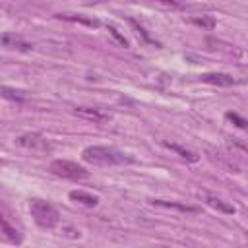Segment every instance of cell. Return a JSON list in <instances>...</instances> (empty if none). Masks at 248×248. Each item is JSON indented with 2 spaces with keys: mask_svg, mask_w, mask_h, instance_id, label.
I'll list each match as a JSON object with an SVG mask.
<instances>
[{
  "mask_svg": "<svg viewBox=\"0 0 248 248\" xmlns=\"http://www.w3.org/2000/svg\"><path fill=\"white\" fill-rule=\"evenodd\" d=\"M81 159L91 165L99 167H112V165H128L134 163L130 153H124L112 145H89L81 151Z\"/></svg>",
  "mask_w": 248,
  "mask_h": 248,
  "instance_id": "6da1fadb",
  "label": "cell"
},
{
  "mask_svg": "<svg viewBox=\"0 0 248 248\" xmlns=\"http://www.w3.org/2000/svg\"><path fill=\"white\" fill-rule=\"evenodd\" d=\"M29 213L41 229H54L60 221L56 207L46 200H39V198L29 200Z\"/></svg>",
  "mask_w": 248,
  "mask_h": 248,
  "instance_id": "7a4b0ae2",
  "label": "cell"
},
{
  "mask_svg": "<svg viewBox=\"0 0 248 248\" xmlns=\"http://www.w3.org/2000/svg\"><path fill=\"white\" fill-rule=\"evenodd\" d=\"M48 170L54 176L68 178V180H85V178H89V170L85 167H81L74 161H68V159H54L48 165Z\"/></svg>",
  "mask_w": 248,
  "mask_h": 248,
  "instance_id": "3957f363",
  "label": "cell"
},
{
  "mask_svg": "<svg viewBox=\"0 0 248 248\" xmlns=\"http://www.w3.org/2000/svg\"><path fill=\"white\" fill-rule=\"evenodd\" d=\"M16 145H19V147H23L27 151H33V153H46V151L52 149L48 140L39 132H25V134L17 136L16 138Z\"/></svg>",
  "mask_w": 248,
  "mask_h": 248,
  "instance_id": "277c9868",
  "label": "cell"
},
{
  "mask_svg": "<svg viewBox=\"0 0 248 248\" xmlns=\"http://www.w3.org/2000/svg\"><path fill=\"white\" fill-rule=\"evenodd\" d=\"M74 114H78L79 118H85V120H91L95 124H105L112 118V114L101 107H85V105H79L74 108Z\"/></svg>",
  "mask_w": 248,
  "mask_h": 248,
  "instance_id": "5b68a950",
  "label": "cell"
},
{
  "mask_svg": "<svg viewBox=\"0 0 248 248\" xmlns=\"http://www.w3.org/2000/svg\"><path fill=\"white\" fill-rule=\"evenodd\" d=\"M200 81L209 83V85H217V87H231V85L240 83V79H236V78H234V76H231V74H223V72H209V74H202V76H200Z\"/></svg>",
  "mask_w": 248,
  "mask_h": 248,
  "instance_id": "8992f818",
  "label": "cell"
},
{
  "mask_svg": "<svg viewBox=\"0 0 248 248\" xmlns=\"http://www.w3.org/2000/svg\"><path fill=\"white\" fill-rule=\"evenodd\" d=\"M0 45L6 46V48H10V50H21V52H27V50L33 48V43L25 41L23 37H19L16 33H4V35H0Z\"/></svg>",
  "mask_w": 248,
  "mask_h": 248,
  "instance_id": "52a82bcc",
  "label": "cell"
},
{
  "mask_svg": "<svg viewBox=\"0 0 248 248\" xmlns=\"http://www.w3.org/2000/svg\"><path fill=\"white\" fill-rule=\"evenodd\" d=\"M200 196L203 198V202H205L209 207H213V209H217V211H221V213H229V215H234V213H236V207H234L232 203L221 200V198L215 196V194H209V192L203 190V192H200Z\"/></svg>",
  "mask_w": 248,
  "mask_h": 248,
  "instance_id": "ba28073f",
  "label": "cell"
},
{
  "mask_svg": "<svg viewBox=\"0 0 248 248\" xmlns=\"http://www.w3.org/2000/svg\"><path fill=\"white\" fill-rule=\"evenodd\" d=\"M151 205H157V207H165V209H176V211H182V213H198L200 207L196 205H188L184 202H176V200H161V198H153L149 200Z\"/></svg>",
  "mask_w": 248,
  "mask_h": 248,
  "instance_id": "9c48e42d",
  "label": "cell"
},
{
  "mask_svg": "<svg viewBox=\"0 0 248 248\" xmlns=\"http://www.w3.org/2000/svg\"><path fill=\"white\" fill-rule=\"evenodd\" d=\"M56 17H58V19H64V21L83 23V25H87V27H99V25H101V21H99L97 17H93V16H83V14H68V12H64V14H56Z\"/></svg>",
  "mask_w": 248,
  "mask_h": 248,
  "instance_id": "30bf717a",
  "label": "cell"
},
{
  "mask_svg": "<svg viewBox=\"0 0 248 248\" xmlns=\"http://www.w3.org/2000/svg\"><path fill=\"white\" fill-rule=\"evenodd\" d=\"M163 145H165L167 149L174 151V153H176L180 159H184V161H188V163H196V161H200V155H198L196 151L186 149V147H182V145H178V143H172V141H163Z\"/></svg>",
  "mask_w": 248,
  "mask_h": 248,
  "instance_id": "8fae6325",
  "label": "cell"
},
{
  "mask_svg": "<svg viewBox=\"0 0 248 248\" xmlns=\"http://www.w3.org/2000/svg\"><path fill=\"white\" fill-rule=\"evenodd\" d=\"M68 196H70L72 202H76L79 205H85V207H95L99 203V198L97 196H93L89 192H83V190H72Z\"/></svg>",
  "mask_w": 248,
  "mask_h": 248,
  "instance_id": "7c38bea8",
  "label": "cell"
},
{
  "mask_svg": "<svg viewBox=\"0 0 248 248\" xmlns=\"http://www.w3.org/2000/svg\"><path fill=\"white\" fill-rule=\"evenodd\" d=\"M0 97L10 99V101H16V103H23V101H27V93H25V91H21V89H14V87H6V85L0 87Z\"/></svg>",
  "mask_w": 248,
  "mask_h": 248,
  "instance_id": "4fadbf2b",
  "label": "cell"
},
{
  "mask_svg": "<svg viewBox=\"0 0 248 248\" xmlns=\"http://www.w3.org/2000/svg\"><path fill=\"white\" fill-rule=\"evenodd\" d=\"M188 21L194 23V25H198V27H202V29H205V31L215 29V17L209 16V14H203V16H192Z\"/></svg>",
  "mask_w": 248,
  "mask_h": 248,
  "instance_id": "5bb4252c",
  "label": "cell"
},
{
  "mask_svg": "<svg viewBox=\"0 0 248 248\" xmlns=\"http://www.w3.org/2000/svg\"><path fill=\"white\" fill-rule=\"evenodd\" d=\"M157 6H163V8H169V10H180L186 6V0H149Z\"/></svg>",
  "mask_w": 248,
  "mask_h": 248,
  "instance_id": "9a60e30c",
  "label": "cell"
},
{
  "mask_svg": "<svg viewBox=\"0 0 248 248\" xmlns=\"http://www.w3.org/2000/svg\"><path fill=\"white\" fill-rule=\"evenodd\" d=\"M128 21H130V25H132V27H134V29H136V33H138V35H141V37H143V41H145V43H155V41H153V39H151V37H149V35H147V31H145V29H143V27H141V25H140V23H138V21H136V19H132V17H130V19H128Z\"/></svg>",
  "mask_w": 248,
  "mask_h": 248,
  "instance_id": "2e32d148",
  "label": "cell"
},
{
  "mask_svg": "<svg viewBox=\"0 0 248 248\" xmlns=\"http://www.w3.org/2000/svg\"><path fill=\"white\" fill-rule=\"evenodd\" d=\"M225 118H227V120H231V122H234V126H238V128H242V130H244V128H246V124H248V122H246V118H242V116H240V114H236V112H227V114H225Z\"/></svg>",
  "mask_w": 248,
  "mask_h": 248,
  "instance_id": "e0dca14e",
  "label": "cell"
},
{
  "mask_svg": "<svg viewBox=\"0 0 248 248\" xmlns=\"http://www.w3.org/2000/svg\"><path fill=\"white\" fill-rule=\"evenodd\" d=\"M107 29H108V33H110V35H112V37H114L122 46H128V39H126L124 35H120V33H118V29H116L114 25H107Z\"/></svg>",
  "mask_w": 248,
  "mask_h": 248,
  "instance_id": "ac0fdd59",
  "label": "cell"
}]
</instances>
